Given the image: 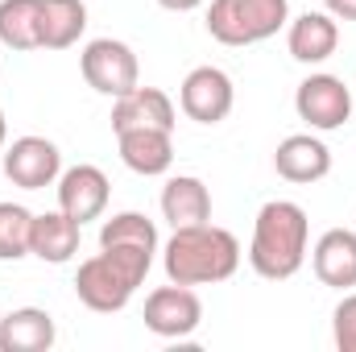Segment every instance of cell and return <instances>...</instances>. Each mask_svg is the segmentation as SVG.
<instances>
[{"label": "cell", "mask_w": 356, "mask_h": 352, "mask_svg": "<svg viewBox=\"0 0 356 352\" xmlns=\"http://www.w3.org/2000/svg\"><path fill=\"white\" fill-rule=\"evenodd\" d=\"M311 245V220L294 199H269L261 203L253 220V241H249V265L266 282H286L307 265Z\"/></svg>", "instance_id": "cell-1"}, {"label": "cell", "mask_w": 356, "mask_h": 352, "mask_svg": "<svg viewBox=\"0 0 356 352\" xmlns=\"http://www.w3.org/2000/svg\"><path fill=\"white\" fill-rule=\"evenodd\" d=\"M162 265L166 278L178 286H216L241 269V241L211 220L175 228V237L162 249Z\"/></svg>", "instance_id": "cell-2"}, {"label": "cell", "mask_w": 356, "mask_h": 352, "mask_svg": "<svg viewBox=\"0 0 356 352\" xmlns=\"http://www.w3.org/2000/svg\"><path fill=\"white\" fill-rule=\"evenodd\" d=\"M154 265V253L149 249H133V245H108L99 249L95 257L79 262V273H75V294L88 311H99V315H112V311H124L129 298L137 294V286L145 282Z\"/></svg>", "instance_id": "cell-3"}, {"label": "cell", "mask_w": 356, "mask_h": 352, "mask_svg": "<svg viewBox=\"0 0 356 352\" xmlns=\"http://www.w3.org/2000/svg\"><path fill=\"white\" fill-rule=\"evenodd\" d=\"M290 25V0H211L207 33L220 46H257Z\"/></svg>", "instance_id": "cell-4"}, {"label": "cell", "mask_w": 356, "mask_h": 352, "mask_svg": "<svg viewBox=\"0 0 356 352\" xmlns=\"http://www.w3.org/2000/svg\"><path fill=\"white\" fill-rule=\"evenodd\" d=\"M79 71H83L91 91L112 95V99L141 83V63H137L133 46L120 42V38H95V42H88L83 54H79Z\"/></svg>", "instance_id": "cell-5"}, {"label": "cell", "mask_w": 356, "mask_h": 352, "mask_svg": "<svg viewBox=\"0 0 356 352\" xmlns=\"http://www.w3.org/2000/svg\"><path fill=\"white\" fill-rule=\"evenodd\" d=\"M353 91L340 75H327V71H315L307 75L298 91H294V112L298 120H307L315 133H332V129H344L353 120Z\"/></svg>", "instance_id": "cell-6"}, {"label": "cell", "mask_w": 356, "mask_h": 352, "mask_svg": "<svg viewBox=\"0 0 356 352\" xmlns=\"http://www.w3.org/2000/svg\"><path fill=\"white\" fill-rule=\"evenodd\" d=\"M63 175V150L50 137H17L4 145V178L21 191H46Z\"/></svg>", "instance_id": "cell-7"}, {"label": "cell", "mask_w": 356, "mask_h": 352, "mask_svg": "<svg viewBox=\"0 0 356 352\" xmlns=\"http://www.w3.org/2000/svg\"><path fill=\"white\" fill-rule=\"evenodd\" d=\"M145 328L162 340H186L199 323H203V298L195 294V286H158L145 298Z\"/></svg>", "instance_id": "cell-8"}, {"label": "cell", "mask_w": 356, "mask_h": 352, "mask_svg": "<svg viewBox=\"0 0 356 352\" xmlns=\"http://www.w3.org/2000/svg\"><path fill=\"white\" fill-rule=\"evenodd\" d=\"M232 104H236L232 75L220 71V67H195L182 79V88H178V108L195 125H220V120H228Z\"/></svg>", "instance_id": "cell-9"}, {"label": "cell", "mask_w": 356, "mask_h": 352, "mask_svg": "<svg viewBox=\"0 0 356 352\" xmlns=\"http://www.w3.org/2000/svg\"><path fill=\"white\" fill-rule=\"evenodd\" d=\"M108 195H112L108 175L99 166H91V162H79V166H71V170L58 175V207L71 220H79V224L99 220L108 211Z\"/></svg>", "instance_id": "cell-10"}, {"label": "cell", "mask_w": 356, "mask_h": 352, "mask_svg": "<svg viewBox=\"0 0 356 352\" xmlns=\"http://www.w3.org/2000/svg\"><path fill=\"white\" fill-rule=\"evenodd\" d=\"M175 99L162 88H137L124 91L112 99V133H124V129H170L175 133Z\"/></svg>", "instance_id": "cell-11"}, {"label": "cell", "mask_w": 356, "mask_h": 352, "mask_svg": "<svg viewBox=\"0 0 356 352\" xmlns=\"http://www.w3.org/2000/svg\"><path fill=\"white\" fill-rule=\"evenodd\" d=\"M273 170L286 182L311 186L319 178L332 175V150L315 137V133H290L286 141H277L273 150Z\"/></svg>", "instance_id": "cell-12"}, {"label": "cell", "mask_w": 356, "mask_h": 352, "mask_svg": "<svg viewBox=\"0 0 356 352\" xmlns=\"http://www.w3.org/2000/svg\"><path fill=\"white\" fill-rule=\"evenodd\" d=\"M340 46V25L336 17L323 8V13H298L290 25H286V50L294 63L302 67H319L336 54Z\"/></svg>", "instance_id": "cell-13"}, {"label": "cell", "mask_w": 356, "mask_h": 352, "mask_svg": "<svg viewBox=\"0 0 356 352\" xmlns=\"http://www.w3.org/2000/svg\"><path fill=\"white\" fill-rule=\"evenodd\" d=\"M120 162L141 178H158L175 166V133L170 129H124L116 133Z\"/></svg>", "instance_id": "cell-14"}, {"label": "cell", "mask_w": 356, "mask_h": 352, "mask_svg": "<svg viewBox=\"0 0 356 352\" xmlns=\"http://www.w3.org/2000/svg\"><path fill=\"white\" fill-rule=\"evenodd\" d=\"M311 269L323 286L332 290H353L356 286V232L353 228H327L315 249H311Z\"/></svg>", "instance_id": "cell-15"}, {"label": "cell", "mask_w": 356, "mask_h": 352, "mask_svg": "<svg viewBox=\"0 0 356 352\" xmlns=\"http://www.w3.org/2000/svg\"><path fill=\"white\" fill-rule=\"evenodd\" d=\"M79 237H83V224L71 220L63 207H58V211H42V216H33L29 257L50 262V265H67L79 253Z\"/></svg>", "instance_id": "cell-16"}, {"label": "cell", "mask_w": 356, "mask_h": 352, "mask_svg": "<svg viewBox=\"0 0 356 352\" xmlns=\"http://www.w3.org/2000/svg\"><path fill=\"white\" fill-rule=\"evenodd\" d=\"M54 340V315L42 307H17L0 319V352H50Z\"/></svg>", "instance_id": "cell-17"}, {"label": "cell", "mask_w": 356, "mask_h": 352, "mask_svg": "<svg viewBox=\"0 0 356 352\" xmlns=\"http://www.w3.org/2000/svg\"><path fill=\"white\" fill-rule=\"evenodd\" d=\"M162 220L170 228H191L211 220V191L195 175H175L162 186Z\"/></svg>", "instance_id": "cell-18"}, {"label": "cell", "mask_w": 356, "mask_h": 352, "mask_svg": "<svg viewBox=\"0 0 356 352\" xmlns=\"http://www.w3.org/2000/svg\"><path fill=\"white\" fill-rule=\"evenodd\" d=\"M88 29L83 0H42V50H71Z\"/></svg>", "instance_id": "cell-19"}, {"label": "cell", "mask_w": 356, "mask_h": 352, "mask_svg": "<svg viewBox=\"0 0 356 352\" xmlns=\"http://www.w3.org/2000/svg\"><path fill=\"white\" fill-rule=\"evenodd\" d=\"M0 42L8 50H42V0H0Z\"/></svg>", "instance_id": "cell-20"}, {"label": "cell", "mask_w": 356, "mask_h": 352, "mask_svg": "<svg viewBox=\"0 0 356 352\" xmlns=\"http://www.w3.org/2000/svg\"><path fill=\"white\" fill-rule=\"evenodd\" d=\"M108 245H133V249L158 253V224L141 211H116L99 228V249H108Z\"/></svg>", "instance_id": "cell-21"}, {"label": "cell", "mask_w": 356, "mask_h": 352, "mask_svg": "<svg viewBox=\"0 0 356 352\" xmlns=\"http://www.w3.org/2000/svg\"><path fill=\"white\" fill-rule=\"evenodd\" d=\"M29 237H33V211L21 203H0V262L29 257Z\"/></svg>", "instance_id": "cell-22"}, {"label": "cell", "mask_w": 356, "mask_h": 352, "mask_svg": "<svg viewBox=\"0 0 356 352\" xmlns=\"http://www.w3.org/2000/svg\"><path fill=\"white\" fill-rule=\"evenodd\" d=\"M332 340L340 352H356V294H344L332 311Z\"/></svg>", "instance_id": "cell-23"}, {"label": "cell", "mask_w": 356, "mask_h": 352, "mask_svg": "<svg viewBox=\"0 0 356 352\" xmlns=\"http://www.w3.org/2000/svg\"><path fill=\"white\" fill-rule=\"evenodd\" d=\"M323 8H327L336 21H356V0H323Z\"/></svg>", "instance_id": "cell-24"}, {"label": "cell", "mask_w": 356, "mask_h": 352, "mask_svg": "<svg viewBox=\"0 0 356 352\" xmlns=\"http://www.w3.org/2000/svg\"><path fill=\"white\" fill-rule=\"evenodd\" d=\"M162 8H170V13H191V8H199L203 0H158Z\"/></svg>", "instance_id": "cell-25"}, {"label": "cell", "mask_w": 356, "mask_h": 352, "mask_svg": "<svg viewBox=\"0 0 356 352\" xmlns=\"http://www.w3.org/2000/svg\"><path fill=\"white\" fill-rule=\"evenodd\" d=\"M4 141H8V120H4V112H0V150H4Z\"/></svg>", "instance_id": "cell-26"}]
</instances>
